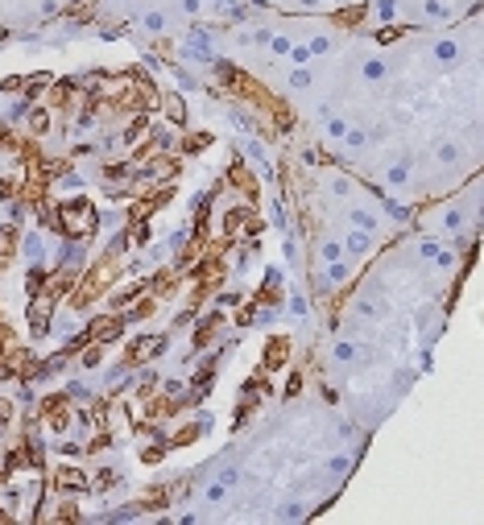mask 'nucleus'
Wrapping results in <instances>:
<instances>
[{
	"mask_svg": "<svg viewBox=\"0 0 484 525\" xmlns=\"http://www.w3.org/2000/svg\"><path fill=\"white\" fill-rule=\"evenodd\" d=\"M459 228H464V211H459V207H447V211H443V232H455V236H459Z\"/></svg>",
	"mask_w": 484,
	"mask_h": 525,
	"instance_id": "13",
	"label": "nucleus"
},
{
	"mask_svg": "<svg viewBox=\"0 0 484 525\" xmlns=\"http://www.w3.org/2000/svg\"><path fill=\"white\" fill-rule=\"evenodd\" d=\"M58 484H63V488H87L92 480H87L83 471H75V467H58Z\"/></svg>",
	"mask_w": 484,
	"mask_h": 525,
	"instance_id": "9",
	"label": "nucleus"
},
{
	"mask_svg": "<svg viewBox=\"0 0 484 525\" xmlns=\"http://www.w3.org/2000/svg\"><path fill=\"white\" fill-rule=\"evenodd\" d=\"M302 517H306V505H298V500L278 505V521H302Z\"/></svg>",
	"mask_w": 484,
	"mask_h": 525,
	"instance_id": "12",
	"label": "nucleus"
},
{
	"mask_svg": "<svg viewBox=\"0 0 484 525\" xmlns=\"http://www.w3.org/2000/svg\"><path fill=\"white\" fill-rule=\"evenodd\" d=\"M306 50H311V58H315V54H327V50H331V37H327V33H315V37L306 42Z\"/></svg>",
	"mask_w": 484,
	"mask_h": 525,
	"instance_id": "16",
	"label": "nucleus"
},
{
	"mask_svg": "<svg viewBox=\"0 0 484 525\" xmlns=\"http://www.w3.org/2000/svg\"><path fill=\"white\" fill-rule=\"evenodd\" d=\"M323 132H327V141H344L348 121H344V116H323Z\"/></svg>",
	"mask_w": 484,
	"mask_h": 525,
	"instance_id": "10",
	"label": "nucleus"
},
{
	"mask_svg": "<svg viewBox=\"0 0 484 525\" xmlns=\"http://www.w3.org/2000/svg\"><path fill=\"white\" fill-rule=\"evenodd\" d=\"M166 116H170L174 124H182V116H187V112H182V99H178V95H170V99H166Z\"/></svg>",
	"mask_w": 484,
	"mask_h": 525,
	"instance_id": "17",
	"label": "nucleus"
},
{
	"mask_svg": "<svg viewBox=\"0 0 484 525\" xmlns=\"http://www.w3.org/2000/svg\"><path fill=\"white\" fill-rule=\"evenodd\" d=\"M435 252H439V240H430V236L418 240V257H422V261H435Z\"/></svg>",
	"mask_w": 484,
	"mask_h": 525,
	"instance_id": "23",
	"label": "nucleus"
},
{
	"mask_svg": "<svg viewBox=\"0 0 484 525\" xmlns=\"http://www.w3.org/2000/svg\"><path fill=\"white\" fill-rule=\"evenodd\" d=\"M99 360H104V343H92V347L79 356V364H83V369H99Z\"/></svg>",
	"mask_w": 484,
	"mask_h": 525,
	"instance_id": "14",
	"label": "nucleus"
},
{
	"mask_svg": "<svg viewBox=\"0 0 484 525\" xmlns=\"http://www.w3.org/2000/svg\"><path fill=\"white\" fill-rule=\"evenodd\" d=\"M224 488H236V480H240V467H220V476H216Z\"/></svg>",
	"mask_w": 484,
	"mask_h": 525,
	"instance_id": "21",
	"label": "nucleus"
},
{
	"mask_svg": "<svg viewBox=\"0 0 484 525\" xmlns=\"http://www.w3.org/2000/svg\"><path fill=\"white\" fill-rule=\"evenodd\" d=\"M360 75L368 79V83H381L389 75V62L385 58H364V66H360Z\"/></svg>",
	"mask_w": 484,
	"mask_h": 525,
	"instance_id": "5",
	"label": "nucleus"
},
{
	"mask_svg": "<svg viewBox=\"0 0 484 525\" xmlns=\"http://www.w3.org/2000/svg\"><path fill=\"white\" fill-rule=\"evenodd\" d=\"M141 30H145V33H166V30H170V17H166L161 8H154V13L141 17Z\"/></svg>",
	"mask_w": 484,
	"mask_h": 525,
	"instance_id": "6",
	"label": "nucleus"
},
{
	"mask_svg": "<svg viewBox=\"0 0 484 525\" xmlns=\"http://www.w3.org/2000/svg\"><path fill=\"white\" fill-rule=\"evenodd\" d=\"M356 356H360V347H356L352 340H340L335 347H331V360H335V364H352Z\"/></svg>",
	"mask_w": 484,
	"mask_h": 525,
	"instance_id": "7",
	"label": "nucleus"
},
{
	"mask_svg": "<svg viewBox=\"0 0 484 525\" xmlns=\"http://www.w3.org/2000/svg\"><path fill=\"white\" fill-rule=\"evenodd\" d=\"M30 128H33V132H46V128H50V112H46V108H33V112H30Z\"/></svg>",
	"mask_w": 484,
	"mask_h": 525,
	"instance_id": "15",
	"label": "nucleus"
},
{
	"mask_svg": "<svg viewBox=\"0 0 484 525\" xmlns=\"http://www.w3.org/2000/svg\"><path fill=\"white\" fill-rule=\"evenodd\" d=\"M377 17H381V21H393V17H397V0H377Z\"/></svg>",
	"mask_w": 484,
	"mask_h": 525,
	"instance_id": "22",
	"label": "nucleus"
},
{
	"mask_svg": "<svg viewBox=\"0 0 484 525\" xmlns=\"http://www.w3.org/2000/svg\"><path fill=\"white\" fill-rule=\"evenodd\" d=\"M145 128H149V116H137V121L129 124V132H125V145H132V141H137V137H141Z\"/></svg>",
	"mask_w": 484,
	"mask_h": 525,
	"instance_id": "18",
	"label": "nucleus"
},
{
	"mask_svg": "<svg viewBox=\"0 0 484 525\" xmlns=\"http://www.w3.org/2000/svg\"><path fill=\"white\" fill-rule=\"evenodd\" d=\"M13 245H17V232H13V228H0V257H8Z\"/></svg>",
	"mask_w": 484,
	"mask_h": 525,
	"instance_id": "20",
	"label": "nucleus"
},
{
	"mask_svg": "<svg viewBox=\"0 0 484 525\" xmlns=\"http://www.w3.org/2000/svg\"><path fill=\"white\" fill-rule=\"evenodd\" d=\"M348 223H352V228H360V232H373V236L381 232V219L373 216L368 207H360V203H356V207H348Z\"/></svg>",
	"mask_w": 484,
	"mask_h": 525,
	"instance_id": "3",
	"label": "nucleus"
},
{
	"mask_svg": "<svg viewBox=\"0 0 484 525\" xmlns=\"http://www.w3.org/2000/svg\"><path fill=\"white\" fill-rule=\"evenodd\" d=\"M340 257H344V245L323 236V240H319V261H323V265H331V261H340Z\"/></svg>",
	"mask_w": 484,
	"mask_h": 525,
	"instance_id": "11",
	"label": "nucleus"
},
{
	"mask_svg": "<svg viewBox=\"0 0 484 525\" xmlns=\"http://www.w3.org/2000/svg\"><path fill=\"white\" fill-rule=\"evenodd\" d=\"M286 58H290L294 66H311V50H306V46H290V54H286Z\"/></svg>",
	"mask_w": 484,
	"mask_h": 525,
	"instance_id": "19",
	"label": "nucleus"
},
{
	"mask_svg": "<svg viewBox=\"0 0 484 525\" xmlns=\"http://www.w3.org/2000/svg\"><path fill=\"white\" fill-rule=\"evenodd\" d=\"M211 4H220V8H224V4H228V0H211Z\"/></svg>",
	"mask_w": 484,
	"mask_h": 525,
	"instance_id": "25",
	"label": "nucleus"
},
{
	"mask_svg": "<svg viewBox=\"0 0 484 525\" xmlns=\"http://www.w3.org/2000/svg\"><path fill=\"white\" fill-rule=\"evenodd\" d=\"M435 157H439V166H459V161H464V149H459V141H439Z\"/></svg>",
	"mask_w": 484,
	"mask_h": 525,
	"instance_id": "4",
	"label": "nucleus"
},
{
	"mask_svg": "<svg viewBox=\"0 0 484 525\" xmlns=\"http://www.w3.org/2000/svg\"><path fill=\"white\" fill-rule=\"evenodd\" d=\"M311 83H315V70L311 66H294L290 70V92H306Z\"/></svg>",
	"mask_w": 484,
	"mask_h": 525,
	"instance_id": "8",
	"label": "nucleus"
},
{
	"mask_svg": "<svg viewBox=\"0 0 484 525\" xmlns=\"http://www.w3.org/2000/svg\"><path fill=\"white\" fill-rule=\"evenodd\" d=\"M154 145H158L161 154H166V149H170V145H174V137H170V132H166V128H154Z\"/></svg>",
	"mask_w": 484,
	"mask_h": 525,
	"instance_id": "24",
	"label": "nucleus"
},
{
	"mask_svg": "<svg viewBox=\"0 0 484 525\" xmlns=\"http://www.w3.org/2000/svg\"><path fill=\"white\" fill-rule=\"evenodd\" d=\"M58 228H66V236H83V232H96V207L92 199H66L58 207Z\"/></svg>",
	"mask_w": 484,
	"mask_h": 525,
	"instance_id": "1",
	"label": "nucleus"
},
{
	"mask_svg": "<svg viewBox=\"0 0 484 525\" xmlns=\"http://www.w3.org/2000/svg\"><path fill=\"white\" fill-rule=\"evenodd\" d=\"M340 245H344V257H352V261H360V257H368V252H373V245H377V236H373V232H360V228H352V232H348V236H344Z\"/></svg>",
	"mask_w": 484,
	"mask_h": 525,
	"instance_id": "2",
	"label": "nucleus"
}]
</instances>
